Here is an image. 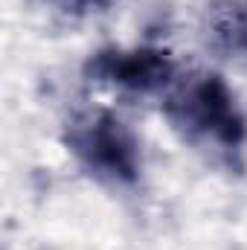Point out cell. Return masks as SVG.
<instances>
[{
    "label": "cell",
    "mask_w": 247,
    "mask_h": 250,
    "mask_svg": "<svg viewBox=\"0 0 247 250\" xmlns=\"http://www.w3.org/2000/svg\"><path fill=\"white\" fill-rule=\"evenodd\" d=\"M169 117L192 137H201L227 151L242 148L247 137L245 120L236 108L233 93L215 76L189 82L186 87H181L169 99Z\"/></svg>",
    "instance_id": "obj_1"
},
{
    "label": "cell",
    "mask_w": 247,
    "mask_h": 250,
    "mask_svg": "<svg viewBox=\"0 0 247 250\" xmlns=\"http://www.w3.org/2000/svg\"><path fill=\"white\" fill-rule=\"evenodd\" d=\"M73 151L99 175L131 181L137 175V143L114 117H90L73 128Z\"/></svg>",
    "instance_id": "obj_2"
},
{
    "label": "cell",
    "mask_w": 247,
    "mask_h": 250,
    "mask_svg": "<svg viewBox=\"0 0 247 250\" xmlns=\"http://www.w3.org/2000/svg\"><path fill=\"white\" fill-rule=\"evenodd\" d=\"M93 73L117 82L131 90H154L163 87L172 76V62L157 50H134V53H102L93 62Z\"/></svg>",
    "instance_id": "obj_3"
},
{
    "label": "cell",
    "mask_w": 247,
    "mask_h": 250,
    "mask_svg": "<svg viewBox=\"0 0 247 250\" xmlns=\"http://www.w3.org/2000/svg\"><path fill=\"white\" fill-rule=\"evenodd\" d=\"M62 6L67 9H96V6H102L105 0H59Z\"/></svg>",
    "instance_id": "obj_4"
}]
</instances>
